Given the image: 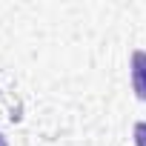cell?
I'll use <instances>...</instances> for the list:
<instances>
[{
	"mask_svg": "<svg viewBox=\"0 0 146 146\" xmlns=\"http://www.w3.org/2000/svg\"><path fill=\"white\" fill-rule=\"evenodd\" d=\"M129 75H132V92L137 100H146V52L135 49L129 60Z\"/></svg>",
	"mask_w": 146,
	"mask_h": 146,
	"instance_id": "obj_1",
	"label": "cell"
},
{
	"mask_svg": "<svg viewBox=\"0 0 146 146\" xmlns=\"http://www.w3.org/2000/svg\"><path fill=\"white\" fill-rule=\"evenodd\" d=\"M0 146H9V143H6V137H3V135H0Z\"/></svg>",
	"mask_w": 146,
	"mask_h": 146,
	"instance_id": "obj_3",
	"label": "cell"
},
{
	"mask_svg": "<svg viewBox=\"0 0 146 146\" xmlns=\"http://www.w3.org/2000/svg\"><path fill=\"white\" fill-rule=\"evenodd\" d=\"M132 137H135V146H146V120L135 123V129H132Z\"/></svg>",
	"mask_w": 146,
	"mask_h": 146,
	"instance_id": "obj_2",
	"label": "cell"
}]
</instances>
